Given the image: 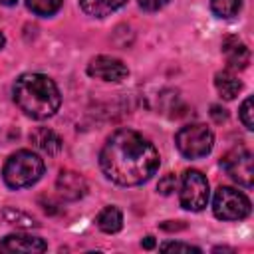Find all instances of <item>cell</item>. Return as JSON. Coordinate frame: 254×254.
I'll use <instances>...</instances> for the list:
<instances>
[{
  "mask_svg": "<svg viewBox=\"0 0 254 254\" xmlns=\"http://www.w3.org/2000/svg\"><path fill=\"white\" fill-rule=\"evenodd\" d=\"M99 167L115 185L135 187L157 173L159 153L141 133L133 129H119L107 137L99 153Z\"/></svg>",
  "mask_w": 254,
  "mask_h": 254,
  "instance_id": "1",
  "label": "cell"
},
{
  "mask_svg": "<svg viewBox=\"0 0 254 254\" xmlns=\"http://www.w3.org/2000/svg\"><path fill=\"white\" fill-rule=\"evenodd\" d=\"M222 54L232 69H244L250 64V50L236 36H226L222 40Z\"/></svg>",
  "mask_w": 254,
  "mask_h": 254,
  "instance_id": "11",
  "label": "cell"
},
{
  "mask_svg": "<svg viewBox=\"0 0 254 254\" xmlns=\"http://www.w3.org/2000/svg\"><path fill=\"white\" fill-rule=\"evenodd\" d=\"M2 4H6V6H12V4H16V0H0Z\"/></svg>",
  "mask_w": 254,
  "mask_h": 254,
  "instance_id": "27",
  "label": "cell"
},
{
  "mask_svg": "<svg viewBox=\"0 0 254 254\" xmlns=\"http://www.w3.org/2000/svg\"><path fill=\"white\" fill-rule=\"evenodd\" d=\"M240 121L246 129H252V97H246L244 103L240 105Z\"/></svg>",
  "mask_w": 254,
  "mask_h": 254,
  "instance_id": "19",
  "label": "cell"
},
{
  "mask_svg": "<svg viewBox=\"0 0 254 254\" xmlns=\"http://www.w3.org/2000/svg\"><path fill=\"white\" fill-rule=\"evenodd\" d=\"M222 169L226 171V175L236 181L238 185L250 189L252 183H254V167H252V153L246 149V147H234L230 149L222 161H220Z\"/></svg>",
  "mask_w": 254,
  "mask_h": 254,
  "instance_id": "7",
  "label": "cell"
},
{
  "mask_svg": "<svg viewBox=\"0 0 254 254\" xmlns=\"http://www.w3.org/2000/svg\"><path fill=\"white\" fill-rule=\"evenodd\" d=\"M42 175H44V161L28 149H22V151H16L14 155H10V159L6 161L4 171H2L4 183L10 189L32 187L34 183L40 181Z\"/></svg>",
  "mask_w": 254,
  "mask_h": 254,
  "instance_id": "3",
  "label": "cell"
},
{
  "mask_svg": "<svg viewBox=\"0 0 254 254\" xmlns=\"http://www.w3.org/2000/svg\"><path fill=\"white\" fill-rule=\"evenodd\" d=\"M175 143L183 157L200 159L212 151L214 135L206 125L194 123V125H187V127L179 129V133L175 135Z\"/></svg>",
  "mask_w": 254,
  "mask_h": 254,
  "instance_id": "4",
  "label": "cell"
},
{
  "mask_svg": "<svg viewBox=\"0 0 254 254\" xmlns=\"http://www.w3.org/2000/svg\"><path fill=\"white\" fill-rule=\"evenodd\" d=\"M48 250V244L44 242V238L40 236H32V234H8L6 238L0 240V252L6 254H36V252H44Z\"/></svg>",
  "mask_w": 254,
  "mask_h": 254,
  "instance_id": "9",
  "label": "cell"
},
{
  "mask_svg": "<svg viewBox=\"0 0 254 254\" xmlns=\"http://www.w3.org/2000/svg\"><path fill=\"white\" fill-rule=\"evenodd\" d=\"M12 93L16 105L32 119L52 117L62 103L58 85L44 73H22L16 79Z\"/></svg>",
  "mask_w": 254,
  "mask_h": 254,
  "instance_id": "2",
  "label": "cell"
},
{
  "mask_svg": "<svg viewBox=\"0 0 254 254\" xmlns=\"http://www.w3.org/2000/svg\"><path fill=\"white\" fill-rule=\"evenodd\" d=\"M169 4V0H139V6L147 12H157L161 8H165Z\"/></svg>",
  "mask_w": 254,
  "mask_h": 254,
  "instance_id": "22",
  "label": "cell"
},
{
  "mask_svg": "<svg viewBox=\"0 0 254 254\" xmlns=\"http://www.w3.org/2000/svg\"><path fill=\"white\" fill-rule=\"evenodd\" d=\"M214 85L218 89V93L224 99H234L238 95V91L242 89V83L238 81L236 75H232L230 71H218L214 75Z\"/></svg>",
  "mask_w": 254,
  "mask_h": 254,
  "instance_id": "15",
  "label": "cell"
},
{
  "mask_svg": "<svg viewBox=\"0 0 254 254\" xmlns=\"http://www.w3.org/2000/svg\"><path fill=\"white\" fill-rule=\"evenodd\" d=\"M181 206L187 210H202L208 202V181L200 171H187L181 183Z\"/></svg>",
  "mask_w": 254,
  "mask_h": 254,
  "instance_id": "6",
  "label": "cell"
},
{
  "mask_svg": "<svg viewBox=\"0 0 254 254\" xmlns=\"http://www.w3.org/2000/svg\"><path fill=\"white\" fill-rule=\"evenodd\" d=\"M87 73L103 81H123L129 75L127 65L111 56H97L87 64Z\"/></svg>",
  "mask_w": 254,
  "mask_h": 254,
  "instance_id": "8",
  "label": "cell"
},
{
  "mask_svg": "<svg viewBox=\"0 0 254 254\" xmlns=\"http://www.w3.org/2000/svg\"><path fill=\"white\" fill-rule=\"evenodd\" d=\"M4 44H6V38H4V34H2V32H0V50H2V48H4Z\"/></svg>",
  "mask_w": 254,
  "mask_h": 254,
  "instance_id": "26",
  "label": "cell"
},
{
  "mask_svg": "<svg viewBox=\"0 0 254 254\" xmlns=\"http://www.w3.org/2000/svg\"><path fill=\"white\" fill-rule=\"evenodd\" d=\"M161 250H165V252H169V250H175V252H200V248L190 246V244H183V242H165L161 246Z\"/></svg>",
  "mask_w": 254,
  "mask_h": 254,
  "instance_id": "21",
  "label": "cell"
},
{
  "mask_svg": "<svg viewBox=\"0 0 254 254\" xmlns=\"http://www.w3.org/2000/svg\"><path fill=\"white\" fill-rule=\"evenodd\" d=\"M163 228H167V230H179V228H185V224H163Z\"/></svg>",
  "mask_w": 254,
  "mask_h": 254,
  "instance_id": "25",
  "label": "cell"
},
{
  "mask_svg": "<svg viewBox=\"0 0 254 254\" xmlns=\"http://www.w3.org/2000/svg\"><path fill=\"white\" fill-rule=\"evenodd\" d=\"M212 212L220 220H240L250 214V200L232 187H220L212 198Z\"/></svg>",
  "mask_w": 254,
  "mask_h": 254,
  "instance_id": "5",
  "label": "cell"
},
{
  "mask_svg": "<svg viewBox=\"0 0 254 254\" xmlns=\"http://www.w3.org/2000/svg\"><path fill=\"white\" fill-rule=\"evenodd\" d=\"M141 246H145V248H153V246H155V240H153V236H145V240L141 242Z\"/></svg>",
  "mask_w": 254,
  "mask_h": 254,
  "instance_id": "24",
  "label": "cell"
},
{
  "mask_svg": "<svg viewBox=\"0 0 254 254\" xmlns=\"http://www.w3.org/2000/svg\"><path fill=\"white\" fill-rule=\"evenodd\" d=\"M2 216L6 218L8 224H18V226H24V228L38 226V222H36L30 214H26V212H22V210H16V208H4V210H2Z\"/></svg>",
  "mask_w": 254,
  "mask_h": 254,
  "instance_id": "18",
  "label": "cell"
},
{
  "mask_svg": "<svg viewBox=\"0 0 254 254\" xmlns=\"http://www.w3.org/2000/svg\"><path fill=\"white\" fill-rule=\"evenodd\" d=\"M159 192H163V194H171L175 189H177V177L175 175H165L161 181H159Z\"/></svg>",
  "mask_w": 254,
  "mask_h": 254,
  "instance_id": "20",
  "label": "cell"
},
{
  "mask_svg": "<svg viewBox=\"0 0 254 254\" xmlns=\"http://www.w3.org/2000/svg\"><path fill=\"white\" fill-rule=\"evenodd\" d=\"M30 141L34 143L36 149H40V151L46 153L48 157L60 155V153H62V147H64L62 137H60L56 131L48 129V127H38V129H34V131L30 133Z\"/></svg>",
  "mask_w": 254,
  "mask_h": 254,
  "instance_id": "12",
  "label": "cell"
},
{
  "mask_svg": "<svg viewBox=\"0 0 254 254\" xmlns=\"http://www.w3.org/2000/svg\"><path fill=\"white\" fill-rule=\"evenodd\" d=\"M64 0H26V6L38 16H52L62 8Z\"/></svg>",
  "mask_w": 254,
  "mask_h": 254,
  "instance_id": "17",
  "label": "cell"
},
{
  "mask_svg": "<svg viewBox=\"0 0 254 254\" xmlns=\"http://www.w3.org/2000/svg\"><path fill=\"white\" fill-rule=\"evenodd\" d=\"M208 4L218 18H232L238 14L242 0H208Z\"/></svg>",
  "mask_w": 254,
  "mask_h": 254,
  "instance_id": "16",
  "label": "cell"
},
{
  "mask_svg": "<svg viewBox=\"0 0 254 254\" xmlns=\"http://www.w3.org/2000/svg\"><path fill=\"white\" fill-rule=\"evenodd\" d=\"M95 222H97V228H99L101 232H105V234H115V232H119L121 226H123V214H121V210H119L117 206H105V208L97 214Z\"/></svg>",
  "mask_w": 254,
  "mask_h": 254,
  "instance_id": "14",
  "label": "cell"
},
{
  "mask_svg": "<svg viewBox=\"0 0 254 254\" xmlns=\"http://www.w3.org/2000/svg\"><path fill=\"white\" fill-rule=\"evenodd\" d=\"M56 189L64 200H77L85 194L87 183L79 173L64 169V171H60V175L56 179Z\"/></svg>",
  "mask_w": 254,
  "mask_h": 254,
  "instance_id": "10",
  "label": "cell"
},
{
  "mask_svg": "<svg viewBox=\"0 0 254 254\" xmlns=\"http://www.w3.org/2000/svg\"><path fill=\"white\" fill-rule=\"evenodd\" d=\"M125 2L127 0H79V6L87 16L103 18V16H109L111 12L119 10Z\"/></svg>",
  "mask_w": 254,
  "mask_h": 254,
  "instance_id": "13",
  "label": "cell"
},
{
  "mask_svg": "<svg viewBox=\"0 0 254 254\" xmlns=\"http://www.w3.org/2000/svg\"><path fill=\"white\" fill-rule=\"evenodd\" d=\"M210 115H212V119L216 121V123H222V121H226V109H222V107H218V105H212V111H210Z\"/></svg>",
  "mask_w": 254,
  "mask_h": 254,
  "instance_id": "23",
  "label": "cell"
}]
</instances>
